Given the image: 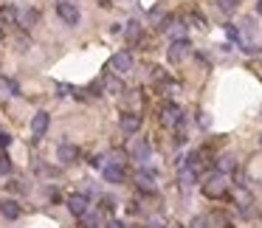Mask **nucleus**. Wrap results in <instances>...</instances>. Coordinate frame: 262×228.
Masks as SVG:
<instances>
[{"instance_id":"1","label":"nucleus","mask_w":262,"mask_h":228,"mask_svg":"<svg viewBox=\"0 0 262 228\" xmlns=\"http://www.w3.org/2000/svg\"><path fill=\"white\" fill-rule=\"evenodd\" d=\"M239 51L242 54H260V25L254 17H242L239 20Z\"/></svg>"},{"instance_id":"2","label":"nucleus","mask_w":262,"mask_h":228,"mask_svg":"<svg viewBox=\"0 0 262 228\" xmlns=\"http://www.w3.org/2000/svg\"><path fill=\"white\" fill-rule=\"evenodd\" d=\"M200 189H203V194L209 197V200H217V197H223V194L228 192V178L223 175V172H212Z\"/></svg>"},{"instance_id":"3","label":"nucleus","mask_w":262,"mask_h":228,"mask_svg":"<svg viewBox=\"0 0 262 228\" xmlns=\"http://www.w3.org/2000/svg\"><path fill=\"white\" fill-rule=\"evenodd\" d=\"M57 14H59V20H62L65 25H79V20H82L79 9H76L73 3H68V0H59L57 3Z\"/></svg>"},{"instance_id":"4","label":"nucleus","mask_w":262,"mask_h":228,"mask_svg":"<svg viewBox=\"0 0 262 228\" xmlns=\"http://www.w3.org/2000/svg\"><path fill=\"white\" fill-rule=\"evenodd\" d=\"M130 158L136 160V163H147L152 158V147H149L147 138H136L133 141V147H130Z\"/></svg>"},{"instance_id":"5","label":"nucleus","mask_w":262,"mask_h":228,"mask_svg":"<svg viewBox=\"0 0 262 228\" xmlns=\"http://www.w3.org/2000/svg\"><path fill=\"white\" fill-rule=\"evenodd\" d=\"M234 203H237V211L242 217H254V197L245 186H239L237 194H234Z\"/></svg>"},{"instance_id":"6","label":"nucleus","mask_w":262,"mask_h":228,"mask_svg":"<svg viewBox=\"0 0 262 228\" xmlns=\"http://www.w3.org/2000/svg\"><path fill=\"white\" fill-rule=\"evenodd\" d=\"M110 68H113L119 76H124V73H130V70H133V57H130L127 51H119V54H113V57H110Z\"/></svg>"},{"instance_id":"7","label":"nucleus","mask_w":262,"mask_h":228,"mask_svg":"<svg viewBox=\"0 0 262 228\" xmlns=\"http://www.w3.org/2000/svg\"><path fill=\"white\" fill-rule=\"evenodd\" d=\"M57 160L59 163H76L79 160V147L71 144V141H62L57 147Z\"/></svg>"},{"instance_id":"8","label":"nucleus","mask_w":262,"mask_h":228,"mask_svg":"<svg viewBox=\"0 0 262 228\" xmlns=\"http://www.w3.org/2000/svg\"><path fill=\"white\" fill-rule=\"evenodd\" d=\"M161 121H164V127H181L183 124V113L178 104H167L164 110H161Z\"/></svg>"},{"instance_id":"9","label":"nucleus","mask_w":262,"mask_h":228,"mask_svg":"<svg viewBox=\"0 0 262 228\" xmlns=\"http://www.w3.org/2000/svg\"><path fill=\"white\" fill-rule=\"evenodd\" d=\"M186 54H189V40H186V37H183V40H172L169 51H167V57H169L172 65H175V62H183Z\"/></svg>"},{"instance_id":"10","label":"nucleus","mask_w":262,"mask_h":228,"mask_svg":"<svg viewBox=\"0 0 262 228\" xmlns=\"http://www.w3.org/2000/svg\"><path fill=\"white\" fill-rule=\"evenodd\" d=\"M88 194H82V192H76V194H71L68 197V211L71 214H76V217H85L91 208H88Z\"/></svg>"},{"instance_id":"11","label":"nucleus","mask_w":262,"mask_h":228,"mask_svg":"<svg viewBox=\"0 0 262 228\" xmlns=\"http://www.w3.org/2000/svg\"><path fill=\"white\" fill-rule=\"evenodd\" d=\"M48 124H51V115H48L46 110H40V113L31 118V136H34V141H40V138L48 133Z\"/></svg>"},{"instance_id":"12","label":"nucleus","mask_w":262,"mask_h":228,"mask_svg":"<svg viewBox=\"0 0 262 228\" xmlns=\"http://www.w3.org/2000/svg\"><path fill=\"white\" fill-rule=\"evenodd\" d=\"M121 133H127V136H136L138 130H141V115L138 113H121Z\"/></svg>"},{"instance_id":"13","label":"nucleus","mask_w":262,"mask_h":228,"mask_svg":"<svg viewBox=\"0 0 262 228\" xmlns=\"http://www.w3.org/2000/svg\"><path fill=\"white\" fill-rule=\"evenodd\" d=\"M124 40L130 43V46H138L141 40H144V25L138 23V20H130L124 28Z\"/></svg>"},{"instance_id":"14","label":"nucleus","mask_w":262,"mask_h":228,"mask_svg":"<svg viewBox=\"0 0 262 228\" xmlns=\"http://www.w3.org/2000/svg\"><path fill=\"white\" fill-rule=\"evenodd\" d=\"M102 178L107 183H124V166H116V163H104L102 166Z\"/></svg>"},{"instance_id":"15","label":"nucleus","mask_w":262,"mask_h":228,"mask_svg":"<svg viewBox=\"0 0 262 228\" xmlns=\"http://www.w3.org/2000/svg\"><path fill=\"white\" fill-rule=\"evenodd\" d=\"M136 183L141 192H155V172H147V169H138L136 172Z\"/></svg>"},{"instance_id":"16","label":"nucleus","mask_w":262,"mask_h":228,"mask_svg":"<svg viewBox=\"0 0 262 228\" xmlns=\"http://www.w3.org/2000/svg\"><path fill=\"white\" fill-rule=\"evenodd\" d=\"M20 211H23V208H20L17 200H12V197H3V200H0V214L6 217V220H17Z\"/></svg>"},{"instance_id":"17","label":"nucleus","mask_w":262,"mask_h":228,"mask_svg":"<svg viewBox=\"0 0 262 228\" xmlns=\"http://www.w3.org/2000/svg\"><path fill=\"white\" fill-rule=\"evenodd\" d=\"M40 23V12L37 9H23L20 12V20H17V25H23V28H31V25Z\"/></svg>"},{"instance_id":"18","label":"nucleus","mask_w":262,"mask_h":228,"mask_svg":"<svg viewBox=\"0 0 262 228\" xmlns=\"http://www.w3.org/2000/svg\"><path fill=\"white\" fill-rule=\"evenodd\" d=\"M17 20H20V12H17L14 6H3V9H0V23L17 25Z\"/></svg>"},{"instance_id":"19","label":"nucleus","mask_w":262,"mask_h":228,"mask_svg":"<svg viewBox=\"0 0 262 228\" xmlns=\"http://www.w3.org/2000/svg\"><path fill=\"white\" fill-rule=\"evenodd\" d=\"M104 91L119 96V93L124 91V85H121V79H116V76H104Z\"/></svg>"},{"instance_id":"20","label":"nucleus","mask_w":262,"mask_h":228,"mask_svg":"<svg viewBox=\"0 0 262 228\" xmlns=\"http://www.w3.org/2000/svg\"><path fill=\"white\" fill-rule=\"evenodd\" d=\"M237 6H239V0H217V9H220L223 14H234Z\"/></svg>"},{"instance_id":"21","label":"nucleus","mask_w":262,"mask_h":228,"mask_svg":"<svg viewBox=\"0 0 262 228\" xmlns=\"http://www.w3.org/2000/svg\"><path fill=\"white\" fill-rule=\"evenodd\" d=\"M149 79L158 82V85H164V82H169V76H167V70H164V68L155 65V68H149Z\"/></svg>"},{"instance_id":"22","label":"nucleus","mask_w":262,"mask_h":228,"mask_svg":"<svg viewBox=\"0 0 262 228\" xmlns=\"http://www.w3.org/2000/svg\"><path fill=\"white\" fill-rule=\"evenodd\" d=\"M82 220V228H99V214L96 211H88L85 217H79Z\"/></svg>"},{"instance_id":"23","label":"nucleus","mask_w":262,"mask_h":228,"mask_svg":"<svg viewBox=\"0 0 262 228\" xmlns=\"http://www.w3.org/2000/svg\"><path fill=\"white\" fill-rule=\"evenodd\" d=\"M9 175H12V158L0 155V178H9Z\"/></svg>"},{"instance_id":"24","label":"nucleus","mask_w":262,"mask_h":228,"mask_svg":"<svg viewBox=\"0 0 262 228\" xmlns=\"http://www.w3.org/2000/svg\"><path fill=\"white\" fill-rule=\"evenodd\" d=\"M181 181H183V186H192V183L197 181V172H192L189 166H183V169H181Z\"/></svg>"},{"instance_id":"25","label":"nucleus","mask_w":262,"mask_h":228,"mask_svg":"<svg viewBox=\"0 0 262 228\" xmlns=\"http://www.w3.org/2000/svg\"><path fill=\"white\" fill-rule=\"evenodd\" d=\"M189 228H212V217H194Z\"/></svg>"},{"instance_id":"26","label":"nucleus","mask_w":262,"mask_h":228,"mask_svg":"<svg viewBox=\"0 0 262 228\" xmlns=\"http://www.w3.org/2000/svg\"><path fill=\"white\" fill-rule=\"evenodd\" d=\"M231 169H234V158H228V155L226 158H220V172L226 175V172H231Z\"/></svg>"},{"instance_id":"27","label":"nucleus","mask_w":262,"mask_h":228,"mask_svg":"<svg viewBox=\"0 0 262 228\" xmlns=\"http://www.w3.org/2000/svg\"><path fill=\"white\" fill-rule=\"evenodd\" d=\"M9 144H12V136H6V133H3V136H0V147L9 149Z\"/></svg>"},{"instance_id":"28","label":"nucleus","mask_w":262,"mask_h":228,"mask_svg":"<svg viewBox=\"0 0 262 228\" xmlns=\"http://www.w3.org/2000/svg\"><path fill=\"white\" fill-rule=\"evenodd\" d=\"M102 208L104 211H110V208H113V197H102Z\"/></svg>"},{"instance_id":"29","label":"nucleus","mask_w":262,"mask_h":228,"mask_svg":"<svg viewBox=\"0 0 262 228\" xmlns=\"http://www.w3.org/2000/svg\"><path fill=\"white\" fill-rule=\"evenodd\" d=\"M68 91H71L68 85H57V96H68Z\"/></svg>"},{"instance_id":"30","label":"nucleus","mask_w":262,"mask_h":228,"mask_svg":"<svg viewBox=\"0 0 262 228\" xmlns=\"http://www.w3.org/2000/svg\"><path fill=\"white\" fill-rule=\"evenodd\" d=\"M107 228H127V226L121 223V220H110V223H107Z\"/></svg>"},{"instance_id":"31","label":"nucleus","mask_w":262,"mask_h":228,"mask_svg":"<svg viewBox=\"0 0 262 228\" xmlns=\"http://www.w3.org/2000/svg\"><path fill=\"white\" fill-rule=\"evenodd\" d=\"M9 186H12V192H23V186H20V181H12Z\"/></svg>"},{"instance_id":"32","label":"nucleus","mask_w":262,"mask_h":228,"mask_svg":"<svg viewBox=\"0 0 262 228\" xmlns=\"http://www.w3.org/2000/svg\"><path fill=\"white\" fill-rule=\"evenodd\" d=\"M127 211H130V214H138L141 208H138V203H130V205H127Z\"/></svg>"},{"instance_id":"33","label":"nucleus","mask_w":262,"mask_h":228,"mask_svg":"<svg viewBox=\"0 0 262 228\" xmlns=\"http://www.w3.org/2000/svg\"><path fill=\"white\" fill-rule=\"evenodd\" d=\"M96 3H99L102 9H110V6H113V0H96Z\"/></svg>"},{"instance_id":"34","label":"nucleus","mask_w":262,"mask_h":228,"mask_svg":"<svg viewBox=\"0 0 262 228\" xmlns=\"http://www.w3.org/2000/svg\"><path fill=\"white\" fill-rule=\"evenodd\" d=\"M147 228H167V226H164V223H161V220H152V223H149Z\"/></svg>"},{"instance_id":"35","label":"nucleus","mask_w":262,"mask_h":228,"mask_svg":"<svg viewBox=\"0 0 262 228\" xmlns=\"http://www.w3.org/2000/svg\"><path fill=\"white\" fill-rule=\"evenodd\" d=\"M257 14L262 17V0H257Z\"/></svg>"},{"instance_id":"36","label":"nucleus","mask_w":262,"mask_h":228,"mask_svg":"<svg viewBox=\"0 0 262 228\" xmlns=\"http://www.w3.org/2000/svg\"><path fill=\"white\" fill-rule=\"evenodd\" d=\"M127 228H141V226H127Z\"/></svg>"},{"instance_id":"37","label":"nucleus","mask_w":262,"mask_h":228,"mask_svg":"<svg viewBox=\"0 0 262 228\" xmlns=\"http://www.w3.org/2000/svg\"><path fill=\"white\" fill-rule=\"evenodd\" d=\"M172 228H181V226H172Z\"/></svg>"},{"instance_id":"38","label":"nucleus","mask_w":262,"mask_h":228,"mask_svg":"<svg viewBox=\"0 0 262 228\" xmlns=\"http://www.w3.org/2000/svg\"><path fill=\"white\" fill-rule=\"evenodd\" d=\"M0 136H3V130H0Z\"/></svg>"},{"instance_id":"39","label":"nucleus","mask_w":262,"mask_h":228,"mask_svg":"<svg viewBox=\"0 0 262 228\" xmlns=\"http://www.w3.org/2000/svg\"><path fill=\"white\" fill-rule=\"evenodd\" d=\"M260 144H262V138H260Z\"/></svg>"},{"instance_id":"40","label":"nucleus","mask_w":262,"mask_h":228,"mask_svg":"<svg viewBox=\"0 0 262 228\" xmlns=\"http://www.w3.org/2000/svg\"><path fill=\"white\" fill-rule=\"evenodd\" d=\"M57 3H59V0H57Z\"/></svg>"}]
</instances>
